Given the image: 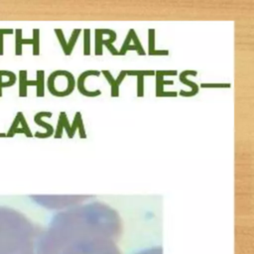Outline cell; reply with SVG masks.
<instances>
[{
    "label": "cell",
    "mask_w": 254,
    "mask_h": 254,
    "mask_svg": "<svg viewBox=\"0 0 254 254\" xmlns=\"http://www.w3.org/2000/svg\"><path fill=\"white\" fill-rule=\"evenodd\" d=\"M120 222L117 214L102 204L75 208L58 216L48 234L42 239L39 254H60L70 243L92 236L117 240Z\"/></svg>",
    "instance_id": "cell-1"
},
{
    "label": "cell",
    "mask_w": 254,
    "mask_h": 254,
    "mask_svg": "<svg viewBox=\"0 0 254 254\" xmlns=\"http://www.w3.org/2000/svg\"><path fill=\"white\" fill-rule=\"evenodd\" d=\"M60 254H120L116 240L104 236H92L76 240Z\"/></svg>",
    "instance_id": "cell-2"
},
{
    "label": "cell",
    "mask_w": 254,
    "mask_h": 254,
    "mask_svg": "<svg viewBox=\"0 0 254 254\" xmlns=\"http://www.w3.org/2000/svg\"><path fill=\"white\" fill-rule=\"evenodd\" d=\"M23 45H32L33 55L38 56L40 54V30L33 29L32 39L22 38V29L15 30V55L21 56Z\"/></svg>",
    "instance_id": "cell-3"
},
{
    "label": "cell",
    "mask_w": 254,
    "mask_h": 254,
    "mask_svg": "<svg viewBox=\"0 0 254 254\" xmlns=\"http://www.w3.org/2000/svg\"><path fill=\"white\" fill-rule=\"evenodd\" d=\"M18 133H22L24 135H26L27 137L31 138L33 137L34 135L32 134L30 128H29V125L25 119V116L23 114V112L19 111L16 113L15 117H14V120L8 130V132L6 133V137H14L15 134H18Z\"/></svg>",
    "instance_id": "cell-4"
},
{
    "label": "cell",
    "mask_w": 254,
    "mask_h": 254,
    "mask_svg": "<svg viewBox=\"0 0 254 254\" xmlns=\"http://www.w3.org/2000/svg\"><path fill=\"white\" fill-rule=\"evenodd\" d=\"M52 112L50 111H40L38 112L35 116H34V122L41 126V127H44L46 129V132L45 133H41V132H36L35 133V137L37 138H49L50 136H52L54 134V127L48 123V122H45L42 118L43 117H52Z\"/></svg>",
    "instance_id": "cell-5"
},
{
    "label": "cell",
    "mask_w": 254,
    "mask_h": 254,
    "mask_svg": "<svg viewBox=\"0 0 254 254\" xmlns=\"http://www.w3.org/2000/svg\"><path fill=\"white\" fill-rule=\"evenodd\" d=\"M176 75L177 70H158L156 72L157 76V81H156V96L157 97H162V96H168V97H176L177 92L176 91H164L163 86H164V75Z\"/></svg>",
    "instance_id": "cell-6"
},
{
    "label": "cell",
    "mask_w": 254,
    "mask_h": 254,
    "mask_svg": "<svg viewBox=\"0 0 254 254\" xmlns=\"http://www.w3.org/2000/svg\"><path fill=\"white\" fill-rule=\"evenodd\" d=\"M99 74H100V71H97V70H85V71H83L78 76V79H77V89H78V91L80 93H82L84 96H88V97H93V96L100 95L101 91L99 89H96L94 91H88L84 87V81H85V78L88 75H96V76H98Z\"/></svg>",
    "instance_id": "cell-7"
},
{
    "label": "cell",
    "mask_w": 254,
    "mask_h": 254,
    "mask_svg": "<svg viewBox=\"0 0 254 254\" xmlns=\"http://www.w3.org/2000/svg\"><path fill=\"white\" fill-rule=\"evenodd\" d=\"M196 71L195 70H185L183 71L181 74H180V81L184 84H187L189 86H190L191 88V91H184V90H181L180 91V95L181 96H186V97H189V96H193L195 95L197 92H198V85L192 81H190L187 79V75L189 74H191V75H196Z\"/></svg>",
    "instance_id": "cell-8"
},
{
    "label": "cell",
    "mask_w": 254,
    "mask_h": 254,
    "mask_svg": "<svg viewBox=\"0 0 254 254\" xmlns=\"http://www.w3.org/2000/svg\"><path fill=\"white\" fill-rule=\"evenodd\" d=\"M127 75H137V96H144V75H153V70H127Z\"/></svg>",
    "instance_id": "cell-9"
},
{
    "label": "cell",
    "mask_w": 254,
    "mask_h": 254,
    "mask_svg": "<svg viewBox=\"0 0 254 254\" xmlns=\"http://www.w3.org/2000/svg\"><path fill=\"white\" fill-rule=\"evenodd\" d=\"M27 70H20L19 71V96L26 97L28 86L36 85L35 80H31L27 78Z\"/></svg>",
    "instance_id": "cell-10"
},
{
    "label": "cell",
    "mask_w": 254,
    "mask_h": 254,
    "mask_svg": "<svg viewBox=\"0 0 254 254\" xmlns=\"http://www.w3.org/2000/svg\"><path fill=\"white\" fill-rule=\"evenodd\" d=\"M64 128L66 131L67 137L71 138V135H70V125H69V123L67 121L66 114H65V112L62 111L60 113V117H59V121H58V126H57V129H56L54 137L55 138H61L62 135H63V129Z\"/></svg>",
    "instance_id": "cell-11"
},
{
    "label": "cell",
    "mask_w": 254,
    "mask_h": 254,
    "mask_svg": "<svg viewBox=\"0 0 254 254\" xmlns=\"http://www.w3.org/2000/svg\"><path fill=\"white\" fill-rule=\"evenodd\" d=\"M16 74L10 70H0V97L2 96V89L15 84Z\"/></svg>",
    "instance_id": "cell-12"
},
{
    "label": "cell",
    "mask_w": 254,
    "mask_h": 254,
    "mask_svg": "<svg viewBox=\"0 0 254 254\" xmlns=\"http://www.w3.org/2000/svg\"><path fill=\"white\" fill-rule=\"evenodd\" d=\"M149 55L150 56H167L169 55V52L167 50H161L156 51L155 50V30L149 29Z\"/></svg>",
    "instance_id": "cell-13"
},
{
    "label": "cell",
    "mask_w": 254,
    "mask_h": 254,
    "mask_svg": "<svg viewBox=\"0 0 254 254\" xmlns=\"http://www.w3.org/2000/svg\"><path fill=\"white\" fill-rule=\"evenodd\" d=\"M44 77H45L44 70H40V69L37 70V78L35 79V81H36V92L38 97H43L45 95Z\"/></svg>",
    "instance_id": "cell-14"
},
{
    "label": "cell",
    "mask_w": 254,
    "mask_h": 254,
    "mask_svg": "<svg viewBox=\"0 0 254 254\" xmlns=\"http://www.w3.org/2000/svg\"><path fill=\"white\" fill-rule=\"evenodd\" d=\"M102 73L105 75L107 81L109 82V84L111 85V96L116 97L119 95V86L116 84L115 79L113 78V76L111 75V73L108 70H102Z\"/></svg>",
    "instance_id": "cell-15"
},
{
    "label": "cell",
    "mask_w": 254,
    "mask_h": 254,
    "mask_svg": "<svg viewBox=\"0 0 254 254\" xmlns=\"http://www.w3.org/2000/svg\"><path fill=\"white\" fill-rule=\"evenodd\" d=\"M79 34H80V29H74V30H73V32H72V34H71V36H70V38H69V41L67 42V45H66V56H68V55L71 54V52H72V50H73V47H74V45H75V43H76V40H77V38H78V36H79Z\"/></svg>",
    "instance_id": "cell-16"
},
{
    "label": "cell",
    "mask_w": 254,
    "mask_h": 254,
    "mask_svg": "<svg viewBox=\"0 0 254 254\" xmlns=\"http://www.w3.org/2000/svg\"><path fill=\"white\" fill-rule=\"evenodd\" d=\"M129 33L131 35V41L134 42V46L136 47V51H137L138 55L144 56L145 55V51L142 48V45H141V43H140V41H139V39L137 37V34L135 33V30L134 29H130Z\"/></svg>",
    "instance_id": "cell-17"
},
{
    "label": "cell",
    "mask_w": 254,
    "mask_h": 254,
    "mask_svg": "<svg viewBox=\"0 0 254 254\" xmlns=\"http://www.w3.org/2000/svg\"><path fill=\"white\" fill-rule=\"evenodd\" d=\"M102 34L100 32V29L95 30V55L100 56L102 55Z\"/></svg>",
    "instance_id": "cell-18"
},
{
    "label": "cell",
    "mask_w": 254,
    "mask_h": 254,
    "mask_svg": "<svg viewBox=\"0 0 254 254\" xmlns=\"http://www.w3.org/2000/svg\"><path fill=\"white\" fill-rule=\"evenodd\" d=\"M130 41H131V35L130 33H128L122 47H121V50L118 51V55L120 56H124L128 51H136V47L135 46H130Z\"/></svg>",
    "instance_id": "cell-19"
},
{
    "label": "cell",
    "mask_w": 254,
    "mask_h": 254,
    "mask_svg": "<svg viewBox=\"0 0 254 254\" xmlns=\"http://www.w3.org/2000/svg\"><path fill=\"white\" fill-rule=\"evenodd\" d=\"M84 41H83V54L84 56H89L90 55V30L89 29H84Z\"/></svg>",
    "instance_id": "cell-20"
},
{
    "label": "cell",
    "mask_w": 254,
    "mask_h": 254,
    "mask_svg": "<svg viewBox=\"0 0 254 254\" xmlns=\"http://www.w3.org/2000/svg\"><path fill=\"white\" fill-rule=\"evenodd\" d=\"M54 31H55L58 39H59V42H60V44L62 46V49H63L64 53L66 55V45H67V42L65 41V38H64V35L62 29H55Z\"/></svg>",
    "instance_id": "cell-21"
},
{
    "label": "cell",
    "mask_w": 254,
    "mask_h": 254,
    "mask_svg": "<svg viewBox=\"0 0 254 254\" xmlns=\"http://www.w3.org/2000/svg\"><path fill=\"white\" fill-rule=\"evenodd\" d=\"M14 33L13 29H0V56L4 54V36Z\"/></svg>",
    "instance_id": "cell-22"
},
{
    "label": "cell",
    "mask_w": 254,
    "mask_h": 254,
    "mask_svg": "<svg viewBox=\"0 0 254 254\" xmlns=\"http://www.w3.org/2000/svg\"><path fill=\"white\" fill-rule=\"evenodd\" d=\"M200 87L203 88H229L231 87L230 83H201Z\"/></svg>",
    "instance_id": "cell-23"
},
{
    "label": "cell",
    "mask_w": 254,
    "mask_h": 254,
    "mask_svg": "<svg viewBox=\"0 0 254 254\" xmlns=\"http://www.w3.org/2000/svg\"><path fill=\"white\" fill-rule=\"evenodd\" d=\"M137 254H163V252H162V248L154 247V248H149V249L143 250Z\"/></svg>",
    "instance_id": "cell-24"
},
{
    "label": "cell",
    "mask_w": 254,
    "mask_h": 254,
    "mask_svg": "<svg viewBox=\"0 0 254 254\" xmlns=\"http://www.w3.org/2000/svg\"><path fill=\"white\" fill-rule=\"evenodd\" d=\"M102 45H104L107 49H108V51L112 54V55H114V56H116V55H118V51L114 48V46H113V44H110V43H107L105 40H103L102 41Z\"/></svg>",
    "instance_id": "cell-25"
},
{
    "label": "cell",
    "mask_w": 254,
    "mask_h": 254,
    "mask_svg": "<svg viewBox=\"0 0 254 254\" xmlns=\"http://www.w3.org/2000/svg\"><path fill=\"white\" fill-rule=\"evenodd\" d=\"M126 71L127 70H122L120 73H119V75L117 76V78L115 79V81H116V84L119 86V84L122 82V80H123V78L127 75V73H126Z\"/></svg>",
    "instance_id": "cell-26"
},
{
    "label": "cell",
    "mask_w": 254,
    "mask_h": 254,
    "mask_svg": "<svg viewBox=\"0 0 254 254\" xmlns=\"http://www.w3.org/2000/svg\"><path fill=\"white\" fill-rule=\"evenodd\" d=\"M6 137V133H0V138H4Z\"/></svg>",
    "instance_id": "cell-27"
}]
</instances>
